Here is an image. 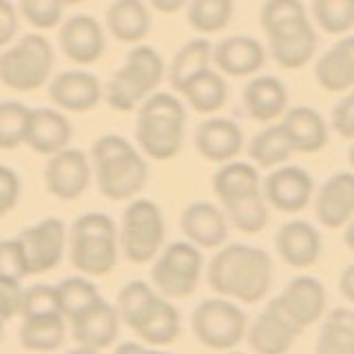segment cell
I'll list each match as a JSON object with an SVG mask.
<instances>
[{
	"instance_id": "obj_52",
	"label": "cell",
	"mask_w": 354,
	"mask_h": 354,
	"mask_svg": "<svg viewBox=\"0 0 354 354\" xmlns=\"http://www.w3.org/2000/svg\"><path fill=\"white\" fill-rule=\"evenodd\" d=\"M149 5L160 14H177L182 7L188 5V0H149Z\"/></svg>"
},
{
	"instance_id": "obj_38",
	"label": "cell",
	"mask_w": 354,
	"mask_h": 354,
	"mask_svg": "<svg viewBox=\"0 0 354 354\" xmlns=\"http://www.w3.org/2000/svg\"><path fill=\"white\" fill-rule=\"evenodd\" d=\"M226 208V219H230V224L241 232H261L268 224V206H266L263 193H254L248 197L235 199V202L224 204Z\"/></svg>"
},
{
	"instance_id": "obj_17",
	"label": "cell",
	"mask_w": 354,
	"mask_h": 354,
	"mask_svg": "<svg viewBox=\"0 0 354 354\" xmlns=\"http://www.w3.org/2000/svg\"><path fill=\"white\" fill-rule=\"evenodd\" d=\"M73 339L77 346L104 350L111 348L120 332V315L118 308L100 299L93 306H88L84 313L71 319Z\"/></svg>"
},
{
	"instance_id": "obj_56",
	"label": "cell",
	"mask_w": 354,
	"mask_h": 354,
	"mask_svg": "<svg viewBox=\"0 0 354 354\" xmlns=\"http://www.w3.org/2000/svg\"><path fill=\"white\" fill-rule=\"evenodd\" d=\"M62 3H64V7H66V5H77V3H82V0H62Z\"/></svg>"
},
{
	"instance_id": "obj_58",
	"label": "cell",
	"mask_w": 354,
	"mask_h": 354,
	"mask_svg": "<svg viewBox=\"0 0 354 354\" xmlns=\"http://www.w3.org/2000/svg\"><path fill=\"white\" fill-rule=\"evenodd\" d=\"M226 354H241V352H226Z\"/></svg>"
},
{
	"instance_id": "obj_13",
	"label": "cell",
	"mask_w": 354,
	"mask_h": 354,
	"mask_svg": "<svg viewBox=\"0 0 354 354\" xmlns=\"http://www.w3.org/2000/svg\"><path fill=\"white\" fill-rule=\"evenodd\" d=\"M60 49L69 60L77 64H93L104 53V29L102 25L86 14L71 16L60 27Z\"/></svg>"
},
{
	"instance_id": "obj_33",
	"label": "cell",
	"mask_w": 354,
	"mask_h": 354,
	"mask_svg": "<svg viewBox=\"0 0 354 354\" xmlns=\"http://www.w3.org/2000/svg\"><path fill=\"white\" fill-rule=\"evenodd\" d=\"M317 354H354V310L337 308L326 317L317 339Z\"/></svg>"
},
{
	"instance_id": "obj_26",
	"label": "cell",
	"mask_w": 354,
	"mask_h": 354,
	"mask_svg": "<svg viewBox=\"0 0 354 354\" xmlns=\"http://www.w3.org/2000/svg\"><path fill=\"white\" fill-rule=\"evenodd\" d=\"M292 151L299 153H317L328 144V127L319 111L310 106H297L286 111L281 122Z\"/></svg>"
},
{
	"instance_id": "obj_42",
	"label": "cell",
	"mask_w": 354,
	"mask_h": 354,
	"mask_svg": "<svg viewBox=\"0 0 354 354\" xmlns=\"http://www.w3.org/2000/svg\"><path fill=\"white\" fill-rule=\"evenodd\" d=\"M301 18H308L301 0H266L261 7V27L268 36Z\"/></svg>"
},
{
	"instance_id": "obj_32",
	"label": "cell",
	"mask_w": 354,
	"mask_h": 354,
	"mask_svg": "<svg viewBox=\"0 0 354 354\" xmlns=\"http://www.w3.org/2000/svg\"><path fill=\"white\" fill-rule=\"evenodd\" d=\"M186 102L199 113H215L228 100V86L217 71L206 69L188 80L180 91Z\"/></svg>"
},
{
	"instance_id": "obj_27",
	"label": "cell",
	"mask_w": 354,
	"mask_h": 354,
	"mask_svg": "<svg viewBox=\"0 0 354 354\" xmlns=\"http://www.w3.org/2000/svg\"><path fill=\"white\" fill-rule=\"evenodd\" d=\"M106 29L120 42L136 44L151 31V11L142 0H115L106 9Z\"/></svg>"
},
{
	"instance_id": "obj_57",
	"label": "cell",
	"mask_w": 354,
	"mask_h": 354,
	"mask_svg": "<svg viewBox=\"0 0 354 354\" xmlns=\"http://www.w3.org/2000/svg\"><path fill=\"white\" fill-rule=\"evenodd\" d=\"M0 339H3V321H0Z\"/></svg>"
},
{
	"instance_id": "obj_22",
	"label": "cell",
	"mask_w": 354,
	"mask_h": 354,
	"mask_svg": "<svg viewBox=\"0 0 354 354\" xmlns=\"http://www.w3.org/2000/svg\"><path fill=\"white\" fill-rule=\"evenodd\" d=\"M277 252L281 254L286 263L292 268H308L321 254V235L319 230L308 221L295 219L288 221L277 232Z\"/></svg>"
},
{
	"instance_id": "obj_6",
	"label": "cell",
	"mask_w": 354,
	"mask_h": 354,
	"mask_svg": "<svg viewBox=\"0 0 354 354\" xmlns=\"http://www.w3.org/2000/svg\"><path fill=\"white\" fill-rule=\"evenodd\" d=\"M166 221L153 199H131L122 213L118 241L124 257L133 263H149L164 248Z\"/></svg>"
},
{
	"instance_id": "obj_18",
	"label": "cell",
	"mask_w": 354,
	"mask_h": 354,
	"mask_svg": "<svg viewBox=\"0 0 354 354\" xmlns=\"http://www.w3.org/2000/svg\"><path fill=\"white\" fill-rule=\"evenodd\" d=\"M71 122L60 109H31L25 144L38 155H55L71 142Z\"/></svg>"
},
{
	"instance_id": "obj_55",
	"label": "cell",
	"mask_w": 354,
	"mask_h": 354,
	"mask_svg": "<svg viewBox=\"0 0 354 354\" xmlns=\"http://www.w3.org/2000/svg\"><path fill=\"white\" fill-rule=\"evenodd\" d=\"M348 158H350V164L354 166V144L350 147V151H348Z\"/></svg>"
},
{
	"instance_id": "obj_51",
	"label": "cell",
	"mask_w": 354,
	"mask_h": 354,
	"mask_svg": "<svg viewBox=\"0 0 354 354\" xmlns=\"http://www.w3.org/2000/svg\"><path fill=\"white\" fill-rule=\"evenodd\" d=\"M339 290H341V295L346 297L350 304H354V263H350L348 268L341 272Z\"/></svg>"
},
{
	"instance_id": "obj_39",
	"label": "cell",
	"mask_w": 354,
	"mask_h": 354,
	"mask_svg": "<svg viewBox=\"0 0 354 354\" xmlns=\"http://www.w3.org/2000/svg\"><path fill=\"white\" fill-rule=\"evenodd\" d=\"M55 292H58V301H60V310L64 319H73L88 306H93L95 301H100V292L95 283H91L86 277H69V279H62L58 286H55Z\"/></svg>"
},
{
	"instance_id": "obj_28",
	"label": "cell",
	"mask_w": 354,
	"mask_h": 354,
	"mask_svg": "<svg viewBox=\"0 0 354 354\" xmlns=\"http://www.w3.org/2000/svg\"><path fill=\"white\" fill-rule=\"evenodd\" d=\"M122 73L127 75V80L138 88V93L147 100L151 93H155L164 80V60L162 55L153 47L147 44H138L127 53V60L122 64Z\"/></svg>"
},
{
	"instance_id": "obj_19",
	"label": "cell",
	"mask_w": 354,
	"mask_h": 354,
	"mask_svg": "<svg viewBox=\"0 0 354 354\" xmlns=\"http://www.w3.org/2000/svg\"><path fill=\"white\" fill-rule=\"evenodd\" d=\"M180 228L197 248H219L228 237V219L210 202H193L184 208Z\"/></svg>"
},
{
	"instance_id": "obj_35",
	"label": "cell",
	"mask_w": 354,
	"mask_h": 354,
	"mask_svg": "<svg viewBox=\"0 0 354 354\" xmlns=\"http://www.w3.org/2000/svg\"><path fill=\"white\" fill-rule=\"evenodd\" d=\"M182 332V319L177 308L166 297L160 299L158 308L149 315V319L140 326L136 335L147 343V346H169Z\"/></svg>"
},
{
	"instance_id": "obj_37",
	"label": "cell",
	"mask_w": 354,
	"mask_h": 354,
	"mask_svg": "<svg viewBox=\"0 0 354 354\" xmlns=\"http://www.w3.org/2000/svg\"><path fill=\"white\" fill-rule=\"evenodd\" d=\"M232 14H235V0H191L188 25L197 33H217L226 29Z\"/></svg>"
},
{
	"instance_id": "obj_10",
	"label": "cell",
	"mask_w": 354,
	"mask_h": 354,
	"mask_svg": "<svg viewBox=\"0 0 354 354\" xmlns=\"http://www.w3.org/2000/svg\"><path fill=\"white\" fill-rule=\"evenodd\" d=\"M88 182H91V160L80 149H62L51 155L44 166L47 191L64 202L80 197L88 188Z\"/></svg>"
},
{
	"instance_id": "obj_36",
	"label": "cell",
	"mask_w": 354,
	"mask_h": 354,
	"mask_svg": "<svg viewBox=\"0 0 354 354\" xmlns=\"http://www.w3.org/2000/svg\"><path fill=\"white\" fill-rule=\"evenodd\" d=\"M248 153H250V160L257 166H261V169H272V166H279L290 158L292 147L283 127L274 124V127L259 131L257 136L252 138Z\"/></svg>"
},
{
	"instance_id": "obj_24",
	"label": "cell",
	"mask_w": 354,
	"mask_h": 354,
	"mask_svg": "<svg viewBox=\"0 0 354 354\" xmlns=\"http://www.w3.org/2000/svg\"><path fill=\"white\" fill-rule=\"evenodd\" d=\"M315 77L326 91H350L354 86V36L341 38L321 55L315 66Z\"/></svg>"
},
{
	"instance_id": "obj_7",
	"label": "cell",
	"mask_w": 354,
	"mask_h": 354,
	"mask_svg": "<svg viewBox=\"0 0 354 354\" xmlns=\"http://www.w3.org/2000/svg\"><path fill=\"white\" fill-rule=\"evenodd\" d=\"M204 268V257L191 241H173L164 246L151 268V281L162 297L184 299L195 292Z\"/></svg>"
},
{
	"instance_id": "obj_25",
	"label": "cell",
	"mask_w": 354,
	"mask_h": 354,
	"mask_svg": "<svg viewBox=\"0 0 354 354\" xmlns=\"http://www.w3.org/2000/svg\"><path fill=\"white\" fill-rule=\"evenodd\" d=\"M243 104L252 120L272 122L286 113L288 91L283 82L274 75H257L243 88Z\"/></svg>"
},
{
	"instance_id": "obj_53",
	"label": "cell",
	"mask_w": 354,
	"mask_h": 354,
	"mask_svg": "<svg viewBox=\"0 0 354 354\" xmlns=\"http://www.w3.org/2000/svg\"><path fill=\"white\" fill-rule=\"evenodd\" d=\"M343 239H346V243H348V248L354 252V217L348 221V228H346V237H343Z\"/></svg>"
},
{
	"instance_id": "obj_16",
	"label": "cell",
	"mask_w": 354,
	"mask_h": 354,
	"mask_svg": "<svg viewBox=\"0 0 354 354\" xmlns=\"http://www.w3.org/2000/svg\"><path fill=\"white\" fill-rule=\"evenodd\" d=\"M270 53L274 62L283 69H301L306 66L317 51V31L310 25L308 18H301L286 25L283 29L274 31L268 36Z\"/></svg>"
},
{
	"instance_id": "obj_40",
	"label": "cell",
	"mask_w": 354,
	"mask_h": 354,
	"mask_svg": "<svg viewBox=\"0 0 354 354\" xmlns=\"http://www.w3.org/2000/svg\"><path fill=\"white\" fill-rule=\"evenodd\" d=\"M317 25L326 33H348L354 27V0H313Z\"/></svg>"
},
{
	"instance_id": "obj_30",
	"label": "cell",
	"mask_w": 354,
	"mask_h": 354,
	"mask_svg": "<svg viewBox=\"0 0 354 354\" xmlns=\"http://www.w3.org/2000/svg\"><path fill=\"white\" fill-rule=\"evenodd\" d=\"M66 326L62 313L22 317L20 343L33 352H53L64 343Z\"/></svg>"
},
{
	"instance_id": "obj_44",
	"label": "cell",
	"mask_w": 354,
	"mask_h": 354,
	"mask_svg": "<svg viewBox=\"0 0 354 354\" xmlns=\"http://www.w3.org/2000/svg\"><path fill=\"white\" fill-rule=\"evenodd\" d=\"M47 313H62L55 286L36 283V286L27 288L25 295H22L20 315L31 317V315H47Z\"/></svg>"
},
{
	"instance_id": "obj_8",
	"label": "cell",
	"mask_w": 354,
	"mask_h": 354,
	"mask_svg": "<svg viewBox=\"0 0 354 354\" xmlns=\"http://www.w3.org/2000/svg\"><path fill=\"white\" fill-rule=\"evenodd\" d=\"M197 341L210 350H230L246 337L248 319L228 299H206L191 317Z\"/></svg>"
},
{
	"instance_id": "obj_23",
	"label": "cell",
	"mask_w": 354,
	"mask_h": 354,
	"mask_svg": "<svg viewBox=\"0 0 354 354\" xmlns=\"http://www.w3.org/2000/svg\"><path fill=\"white\" fill-rule=\"evenodd\" d=\"M213 60L221 71L235 77L257 73L266 62V49L250 36H230L213 49Z\"/></svg>"
},
{
	"instance_id": "obj_21",
	"label": "cell",
	"mask_w": 354,
	"mask_h": 354,
	"mask_svg": "<svg viewBox=\"0 0 354 354\" xmlns=\"http://www.w3.org/2000/svg\"><path fill=\"white\" fill-rule=\"evenodd\" d=\"M243 147V133L232 120L210 118L195 131V149L208 162H230Z\"/></svg>"
},
{
	"instance_id": "obj_43",
	"label": "cell",
	"mask_w": 354,
	"mask_h": 354,
	"mask_svg": "<svg viewBox=\"0 0 354 354\" xmlns=\"http://www.w3.org/2000/svg\"><path fill=\"white\" fill-rule=\"evenodd\" d=\"M22 18L36 29H53L62 20V0H18Z\"/></svg>"
},
{
	"instance_id": "obj_12",
	"label": "cell",
	"mask_w": 354,
	"mask_h": 354,
	"mask_svg": "<svg viewBox=\"0 0 354 354\" xmlns=\"http://www.w3.org/2000/svg\"><path fill=\"white\" fill-rule=\"evenodd\" d=\"M315 182L301 166L274 169L263 182V199L281 213H299L310 204Z\"/></svg>"
},
{
	"instance_id": "obj_47",
	"label": "cell",
	"mask_w": 354,
	"mask_h": 354,
	"mask_svg": "<svg viewBox=\"0 0 354 354\" xmlns=\"http://www.w3.org/2000/svg\"><path fill=\"white\" fill-rule=\"evenodd\" d=\"M20 199V180L9 166H0V217L14 210Z\"/></svg>"
},
{
	"instance_id": "obj_11",
	"label": "cell",
	"mask_w": 354,
	"mask_h": 354,
	"mask_svg": "<svg viewBox=\"0 0 354 354\" xmlns=\"http://www.w3.org/2000/svg\"><path fill=\"white\" fill-rule=\"evenodd\" d=\"M279 308L283 310V315L292 321V326L304 332L308 326L317 324L324 317L326 310V288L315 277H295V279L286 286V290L274 297Z\"/></svg>"
},
{
	"instance_id": "obj_2",
	"label": "cell",
	"mask_w": 354,
	"mask_h": 354,
	"mask_svg": "<svg viewBox=\"0 0 354 354\" xmlns=\"http://www.w3.org/2000/svg\"><path fill=\"white\" fill-rule=\"evenodd\" d=\"M95 184L106 199H136L149 182V164L142 151L122 136H102L91 147Z\"/></svg>"
},
{
	"instance_id": "obj_4",
	"label": "cell",
	"mask_w": 354,
	"mask_h": 354,
	"mask_svg": "<svg viewBox=\"0 0 354 354\" xmlns=\"http://www.w3.org/2000/svg\"><path fill=\"white\" fill-rule=\"evenodd\" d=\"M118 226L104 213L80 215L69 232V257L77 272L104 277L118 263Z\"/></svg>"
},
{
	"instance_id": "obj_15",
	"label": "cell",
	"mask_w": 354,
	"mask_h": 354,
	"mask_svg": "<svg viewBox=\"0 0 354 354\" xmlns=\"http://www.w3.org/2000/svg\"><path fill=\"white\" fill-rule=\"evenodd\" d=\"M104 88L88 71H62L49 84V97L60 111L86 113L100 104Z\"/></svg>"
},
{
	"instance_id": "obj_49",
	"label": "cell",
	"mask_w": 354,
	"mask_h": 354,
	"mask_svg": "<svg viewBox=\"0 0 354 354\" xmlns=\"http://www.w3.org/2000/svg\"><path fill=\"white\" fill-rule=\"evenodd\" d=\"M18 31V11L9 0H0V51L14 40Z\"/></svg>"
},
{
	"instance_id": "obj_46",
	"label": "cell",
	"mask_w": 354,
	"mask_h": 354,
	"mask_svg": "<svg viewBox=\"0 0 354 354\" xmlns=\"http://www.w3.org/2000/svg\"><path fill=\"white\" fill-rule=\"evenodd\" d=\"M22 295H25V290L20 288V281L0 279V321H9L20 315Z\"/></svg>"
},
{
	"instance_id": "obj_3",
	"label": "cell",
	"mask_w": 354,
	"mask_h": 354,
	"mask_svg": "<svg viewBox=\"0 0 354 354\" xmlns=\"http://www.w3.org/2000/svg\"><path fill=\"white\" fill-rule=\"evenodd\" d=\"M186 111L173 93L155 91L138 111L136 140L142 155L151 160L166 162L182 151L184 144Z\"/></svg>"
},
{
	"instance_id": "obj_48",
	"label": "cell",
	"mask_w": 354,
	"mask_h": 354,
	"mask_svg": "<svg viewBox=\"0 0 354 354\" xmlns=\"http://www.w3.org/2000/svg\"><path fill=\"white\" fill-rule=\"evenodd\" d=\"M332 127L341 138H354V91H350L332 109Z\"/></svg>"
},
{
	"instance_id": "obj_14",
	"label": "cell",
	"mask_w": 354,
	"mask_h": 354,
	"mask_svg": "<svg viewBox=\"0 0 354 354\" xmlns=\"http://www.w3.org/2000/svg\"><path fill=\"white\" fill-rule=\"evenodd\" d=\"M246 332L250 348L257 354H286L292 348L295 339L301 335L292 326V321L283 315L277 299H270V304Z\"/></svg>"
},
{
	"instance_id": "obj_1",
	"label": "cell",
	"mask_w": 354,
	"mask_h": 354,
	"mask_svg": "<svg viewBox=\"0 0 354 354\" xmlns=\"http://www.w3.org/2000/svg\"><path fill=\"white\" fill-rule=\"evenodd\" d=\"M208 283L221 297L257 304L270 290L272 259L261 248L230 243L208 263Z\"/></svg>"
},
{
	"instance_id": "obj_54",
	"label": "cell",
	"mask_w": 354,
	"mask_h": 354,
	"mask_svg": "<svg viewBox=\"0 0 354 354\" xmlns=\"http://www.w3.org/2000/svg\"><path fill=\"white\" fill-rule=\"evenodd\" d=\"M66 354H100V350H93V348H84V346H80V348H75V350H69Z\"/></svg>"
},
{
	"instance_id": "obj_45",
	"label": "cell",
	"mask_w": 354,
	"mask_h": 354,
	"mask_svg": "<svg viewBox=\"0 0 354 354\" xmlns=\"http://www.w3.org/2000/svg\"><path fill=\"white\" fill-rule=\"evenodd\" d=\"M29 274L22 243L16 239H0V279L22 281Z\"/></svg>"
},
{
	"instance_id": "obj_31",
	"label": "cell",
	"mask_w": 354,
	"mask_h": 354,
	"mask_svg": "<svg viewBox=\"0 0 354 354\" xmlns=\"http://www.w3.org/2000/svg\"><path fill=\"white\" fill-rule=\"evenodd\" d=\"M160 299L162 295L147 281L136 279L124 283L118 295V306H115L120 321H124L133 332H138L140 326L149 319V315L158 308Z\"/></svg>"
},
{
	"instance_id": "obj_29",
	"label": "cell",
	"mask_w": 354,
	"mask_h": 354,
	"mask_svg": "<svg viewBox=\"0 0 354 354\" xmlns=\"http://www.w3.org/2000/svg\"><path fill=\"white\" fill-rule=\"evenodd\" d=\"M213 191L219 197L221 204L261 193L259 173L248 162H226L213 175Z\"/></svg>"
},
{
	"instance_id": "obj_34",
	"label": "cell",
	"mask_w": 354,
	"mask_h": 354,
	"mask_svg": "<svg viewBox=\"0 0 354 354\" xmlns=\"http://www.w3.org/2000/svg\"><path fill=\"white\" fill-rule=\"evenodd\" d=\"M210 60H213V44L206 38L188 40L184 47L175 53L173 64L169 69V77L175 91H182V86L193 80L197 73L210 69Z\"/></svg>"
},
{
	"instance_id": "obj_9",
	"label": "cell",
	"mask_w": 354,
	"mask_h": 354,
	"mask_svg": "<svg viewBox=\"0 0 354 354\" xmlns=\"http://www.w3.org/2000/svg\"><path fill=\"white\" fill-rule=\"evenodd\" d=\"M18 241L25 250L29 274H42L53 270L62 261L69 237H66V228L60 219L47 217L38 221L36 226L22 230Z\"/></svg>"
},
{
	"instance_id": "obj_41",
	"label": "cell",
	"mask_w": 354,
	"mask_h": 354,
	"mask_svg": "<svg viewBox=\"0 0 354 354\" xmlns=\"http://www.w3.org/2000/svg\"><path fill=\"white\" fill-rule=\"evenodd\" d=\"M31 109L22 102H0V149L11 151L25 144L27 122H29Z\"/></svg>"
},
{
	"instance_id": "obj_50",
	"label": "cell",
	"mask_w": 354,
	"mask_h": 354,
	"mask_svg": "<svg viewBox=\"0 0 354 354\" xmlns=\"http://www.w3.org/2000/svg\"><path fill=\"white\" fill-rule=\"evenodd\" d=\"M113 354H173V352H166L160 348H149V346H142V343H136V341H127V343H120Z\"/></svg>"
},
{
	"instance_id": "obj_20",
	"label": "cell",
	"mask_w": 354,
	"mask_h": 354,
	"mask_svg": "<svg viewBox=\"0 0 354 354\" xmlns=\"http://www.w3.org/2000/svg\"><path fill=\"white\" fill-rule=\"evenodd\" d=\"M317 219L326 228H341L354 217V173H337L321 186L315 202Z\"/></svg>"
},
{
	"instance_id": "obj_5",
	"label": "cell",
	"mask_w": 354,
	"mask_h": 354,
	"mask_svg": "<svg viewBox=\"0 0 354 354\" xmlns=\"http://www.w3.org/2000/svg\"><path fill=\"white\" fill-rule=\"evenodd\" d=\"M53 47L40 33H27L0 53V82L11 91H36L53 71Z\"/></svg>"
}]
</instances>
